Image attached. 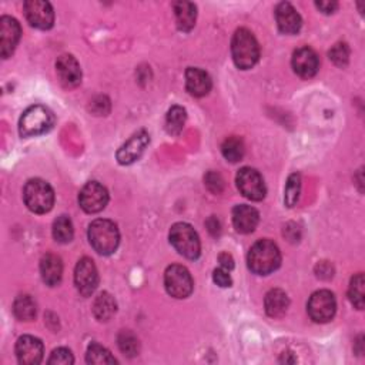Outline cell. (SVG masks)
<instances>
[{
  "label": "cell",
  "instance_id": "8992f818",
  "mask_svg": "<svg viewBox=\"0 0 365 365\" xmlns=\"http://www.w3.org/2000/svg\"><path fill=\"white\" fill-rule=\"evenodd\" d=\"M172 245L186 258L196 260L200 255V238L196 230L187 223H176L170 230Z\"/></svg>",
  "mask_w": 365,
  "mask_h": 365
},
{
  "label": "cell",
  "instance_id": "d6986e66",
  "mask_svg": "<svg viewBox=\"0 0 365 365\" xmlns=\"http://www.w3.org/2000/svg\"><path fill=\"white\" fill-rule=\"evenodd\" d=\"M212 77L198 68H188L186 70V87L194 97H204L212 90Z\"/></svg>",
  "mask_w": 365,
  "mask_h": 365
},
{
  "label": "cell",
  "instance_id": "f546056e",
  "mask_svg": "<svg viewBox=\"0 0 365 365\" xmlns=\"http://www.w3.org/2000/svg\"><path fill=\"white\" fill-rule=\"evenodd\" d=\"M117 344H119V348L120 351L133 358L136 355H139L140 352V342H139V338L129 330H123L119 337H117Z\"/></svg>",
  "mask_w": 365,
  "mask_h": 365
},
{
  "label": "cell",
  "instance_id": "83f0119b",
  "mask_svg": "<svg viewBox=\"0 0 365 365\" xmlns=\"http://www.w3.org/2000/svg\"><path fill=\"white\" fill-rule=\"evenodd\" d=\"M73 224L68 216H60L53 223V237L60 244H68L73 240Z\"/></svg>",
  "mask_w": 365,
  "mask_h": 365
},
{
  "label": "cell",
  "instance_id": "e575fe53",
  "mask_svg": "<svg viewBox=\"0 0 365 365\" xmlns=\"http://www.w3.org/2000/svg\"><path fill=\"white\" fill-rule=\"evenodd\" d=\"M75 362V358L72 352L66 348H58L51 352L49 358V364H58V365H70Z\"/></svg>",
  "mask_w": 365,
  "mask_h": 365
},
{
  "label": "cell",
  "instance_id": "e0dca14e",
  "mask_svg": "<svg viewBox=\"0 0 365 365\" xmlns=\"http://www.w3.org/2000/svg\"><path fill=\"white\" fill-rule=\"evenodd\" d=\"M56 72L63 87L73 89L82 82V69L72 55H62L56 62Z\"/></svg>",
  "mask_w": 365,
  "mask_h": 365
},
{
  "label": "cell",
  "instance_id": "7402d4cb",
  "mask_svg": "<svg viewBox=\"0 0 365 365\" xmlns=\"http://www.w3.org/2000/svg\"><path fill=\"white\" fill-rule=\"evenodd\" d=\"M290 305L288 295L283 290H271L267 293L266 300H264V307L267 316L271 319H281Z\"/></svg>",
  "mask_w": 365,
  "mask_h": 365
},
{
  "label": "cell",
  "instance_id": "30bf717a",
  "mask_svg": "<svg viewBox=\"0 0 365 365\" xmlns=\"http://www.w3.org/2000/svg\"><path fill=\"white\" fill-rule=\"evenodd\" d=\"M79 203L86 213L94 214L106 208L109 203V193L106 187H103L100 183L90 181L82 188Z\"/></svg>",
  "mask_w": 365,
  "mask_h": 365
},
{
  "label": "cell",
  "instance_id": "d4e9b609",
  "mask_svg": "<svg viewBox=\"0 0 365 365\" xmlns=\"http://www.w3.org/2000/svg\"><path fill=\"white\" fill-rule=\"evenodd\" d=\"M36 302L30 295H19L13 302V312L20 321H32L36 317Z\"/></svg>",
  "mask_w": 365,
  "mask_h": 365
},
{
  "label": "cell",
  "instance_id": "2e32d148",
  "mask_svg": "<svg viewBox=\"0 0 365 365\" xmlns=\"http://www.w3.org/2000/svg\"><path fill=\"white\" fill-rule=\"evenodd\" d=\"M16 357L23 365H37L43 359V342L32 335H23L16 342Z\"/></svg>",
  "mask_w": 365,
  "mask_h": 365
},
{
  "label": "cell",
  "instance_id": "8d00e7d4",
  "mask_svg": "<svg viewBox=\"0 0 365 365\" xmlns=\"http://www.w3.org/2000/svg\"><path fill=\"white\" fill-rule=\"evenodd\" d=\"M219 262H220L222 269H224L227 271H231L234 269V258L229 252H222L219 255Z\"/></svg>",
  "mask_w": 365,
  "mask_h": 365
},
{
  "label": "cell",
  "instance_id": "44dd1931",
  "mask_svg": "<svg viewBox=\"0 0 365 365\" xmlns=\"http://www.w3.org/2000/svg\"><path fill=\"white\" fill-rule=\"evenodd\" d=\"M40 274H41L43 281L49 287L58 286L63 276L62 260L58 255L50 254V252L43 255L41 262H40Z\"/></svg>",
  "mask_w": 365,
  "mask_h": 365
},
{
  "label": "cell",
  "instance_id": "484cf974",
  "mask_svg": "<svg viewBox=\"0 0 365 365\" xmlns=\"http://www.w3.org/2000/svg\"><path fill=\"white\" fill-rule=\"evenodd\" d=\"M222 153L227 162L237 163L244 158V153H245L244 141L237 136H231L224 140L222 146Z\"/></svg>",
  "mask_w": 365,
  "mask_h": 365
},
{
  "label": "cell",
  "instance_id": "f35d334b",
  "mask_svg": "<svg viewBox=\"0 0 365 365\" xmlns=\"http://www.w3.org/2000/svg\"><path fill=\"white\" fill-rule=\"evenodd\" d=\"M316 6L323 12V13H334L338 9V4L337 2H317Z\"/></svg>",
  "mask_w": 365,
  "mask_h": 365
},
{
  "label": "cell",
  "instance_id": "5bb4252c",
  "mask_svg": "<svg viewBox=\"0 0 365 365\" xmlns=\"http://www.w3.org/2000/svg\"><path fill=\"white\" fill-rule=\"evenodd\" d=\"M22 29L16 19L4 16L0 19V55L6 60L9 59L20 40Z\"/></svg>",
  "mask_w": 365,
  "mask_h": 365
},
{
  "label": "cell",
  "instance_id": "8fae6325",
  "mask_svg": "<svg viewBox=\"0 0 365 365\" xmlns=\"http://www.w3.org/2000/svg\"><path fill=\"white\" fill-rule=\"evenodd\" d=\"M25 15L27 22L40 30H47L55 23V12L49 2L27 0L25 2Z\"/></svg>",
  "mask_w": 365,
  "mask_h": 365
},
{
  "label": "cell",
  "instance_id": "f1b7e54d",
  "mask_svg": "<svg viewBox=\"0 0 365 365\" xmlns=\"http://www.w3.org/2000/svg\"><path fill=\"white\" fill-rule=\"evenodd\" d=\"M86 361L89 364H97V365H101V364H116L117 362V359L110 354V351L108 348H104L103 345L96 344V342L91 344L87 348Z\"/></svg>",
  "mask_w": 365,
  "mask_h": 365
},
{
  "label": "cell",
  "instance_id": "ffe728a7",
  "mask_svg": "<svg viewBox=\"0 0 365 365\" xmlns=\"http://www.w3.org/2000/svg\"><path fill=\"white\" fill-rule=\"evenodd\" d=\"M260 222V214L254 207L241 204L236 205L233 210V224L234 229L241 234L252 233Z\"/></svg>",
  "mask_w": 365,
  "mask_h": 365
},
{
  "label": "cell",
  "instance_id": "5b68a950",
  "mask_svg": "<svg viewBox=\"0 0 365 365\" xmlns=\"http://www.w3.org/2000/svg\"><path fill=\"white\" fill-rule=\"evenodd\" d=\"M23 198H25V204L27 205L30 212L36 214H44L53 208L55 191L50 187L49 183L40 179H33L29 180L27 184L25 186Z\"/></svg>",
  "mask_w": 365,
  "mask_h": 365
},
{
  "label": "cell",
  "instance_id": "4fadbf2b",
  "mask_svg": "<svg viewBox=\"0 0 365 365\" xmlns=\"http://www.w3.org/2000/svg\"><path fill=\"white\" fill-rule=\"evenodd\" d=\"M150 143V136L146 130H140L136 134H133L119 150H117V162L123 166H129L133 165L134 162H137L141 154L144 153L146 147Z\"/></svg>",
  "mask_w": 365,
  "mask_h": 365
},
{
  "label": "cell",
  "instance_id": "d590c367",
  "mask_svg": "<svg viewBox=\"0 0 365 365\" xmlns=\"http://www.w3.org/2000/svg\"><path fill=\"white\" fill-rule=\"evenodd\" d=\"M213 280H214V283H216L219 287H223V288L231 287V284H233L229 271L224 270V269H217V270H214V273H213Z\"/></svg>",
  "mask_w": 365,
  "mask_h": 365
},
{
  "label": "cell",
  "instance_id": "3957f363",
  "mask_svg": "<svg viewBox=\"0 0 365 365\" xmlns=\"http://www.w3.org/2000/svg\"><path fill=\"white\" fill-rule=\"evenodd\" d=\"M89 241L98 254L110 255L117 250L120 243L119 229L110 220H94L89 226Z\"/></svg>",
  "mask_w": 365,
  "mask_h": 365
},
{
  "label": "cell",
  "instance_id": "ba28073f",
  "mask_svg": "<svg viewBox=\"0 0 365 365\" xmlns=\"http://www.w3.org/2000/svg\"><path fill=\"white\" fill-rule=\"evenodd\" d=\"M165 286L167 293L179 300L187 298L193 293V278L190 271L179 264H173L166 270Z\"/></svg>",
  "mask_w": 365,
  "mask_h": 365
},
{
  "label": "cell",
  "instance_id": "7a4b0ae2",
  "mask_svg": "<svg viewBox=\"0 0 365 365\" xmlns=\"http://www.w3.org/2000/svg\"><path fill=\"white\" fill-rule=\"evenodd\" d=\"M231 55L241 70L251 69L260 59V46L254 34L247 29H238L231 40Z\"/></svg>",
  "mask_w": 365,
  "mask_h": 365
},
{
  "label": "cell",
  "instance_id": "9c48e42d",
  "mask_svg": "<svg viewBox=\"0 0 365 365\" xmlns=\"http://www.w3.org/2000/svg\"><path fill=\"white\" fill-rule=\"evenodd\" d=\"M237 187L244 197L252 201H262L266 197L264 180L257 170L251 167H244L237 174Z\"/></svg>",
  "mask_w": 365,
  "mask_h": 365
},
{
  "label": "cell",
  "instance_id": "d6a6232c",
  "mask_svg": "<svg viewBox=\"0 0 365 365\" xmlns=\"http://www.w3.org/2000/svg\"><path fill=\"white\" fill-rule=\"evenodd\" d=\"M330 60L338 66V68H345L350 60V49L345 43H337L331 50H330Z\"/></svg>",
  "mask_w": 365,
  "mask_h": 365
},
{
  "label": "cell",
  "instance_id": "ab89813d",
  "mask_svg": "<svg viewBox=\"0 0 365 365\" xmlns=\"http://www.w3.org/2000/svg\"><path fill=\"white\" fill-rule=\"evenodd\" d=\"M207 226H208V230H210V233L213 236H217L220 233V223H219V220L214 216L207 222Z\"/></svg>",
  "mask_w": 365,
  "mask_h": 365
},
{
  "label": "cell",
  "instance_id": "cb8c5ba5",
  "mask_svg": "<svg viewBox=\"0 0 365 365\" xmlns=\"http://www.w3.org/2000/svg\"><path fill=\"white\" fill-rule=\"evenodd\" d=\"M117 311L116 300L109 293H101L93 304V314L98 321H109Z\"/></svg>",
  "mask_w": 365,
  "mask_h": 365
},
{
  "label": "cell",
  "instance_id": "9a60e30c",
  "mask_svg": "<svg viewBox=\"0 0 365 365\" xmlns=\"http://www.w3.org/2000/svg\"><path fill=\"white\" fill-rule=\"evenodd\" d=\"M291 65L297 76H300L301 79H311L312 76L317 75L320 69V59L314 50L305 46L294 51Z\"/></svg>",
  "mask_w": 365,
  "mask_h": 365
},
{
  "label": "cell",
  "instance_id": "74e56055",
  "mask_svg": "<svg viewBox=\"0 0 365 365\" xmlns=\"http://www.w3.org/2000/svg\"><path fill=\"white\" fill-rule=\"evenodd\" d=\"M317 276L320 278H331L333 277V267L326 262L320 263L317 266Z\"/></svg>",
  "mask_w": 365,
  "mask_h": 365
},
{
  "label": "cell",
  "instance_id": "4dcf8cb0",
  "mask_svg": "<svg viewBox=\"0 0 365 365\" xmlns=\"http://www.w3.org/2000/svg\"><path fill=\"white\" fill-rule=\"evenodd\" d=\"M364 276L361 273L355 274L352 278H351V283H350V288H348V297H350V301L352 302V305L358 309H362L364 308Z\"/></svg>",
  "mask_w": 365,
  "mask_h": 365
},
{
  "label": "cell",
  "instance_id": "7c38bea8",
  "mask_svg": "<svg viewBox=\"0 0 365 365\" xmlns=\"http://www.w3.org/2000/svg\"><path fill=\"white\" fill-rule=\"evenodd\" d=\"M75 284L83 297L91 295L98 286V273L93 260L84 257L79 260L75 270Z\"/></svg>",
  "mask_w": 365,
  "mask_h": 365
},
{
  "label": "cell",
  "instance_id": "603a6c76",
  "mask_svg": "<svg viewBox=\"0 0 365 365\" xmlns=\"http://www.w3.org/2000/svg\"><path fill=\"white\" fill-rule=\"evenodd\" d=\"M177 27L181 32H190L196 26L197 8L190 2H176L173 5Z\"/></svg>",
  "mask_w": 365,
  "mask_h": 365
},
{
  "label": "cell",
  "instance_id": "836d02e7",
  "mask_svg": "<svg viewBox=\"0 0 365 365\" xmlns=\"http://www.w3.org/2000/svg\"><path fill=\"white\" fill-rule=\"evenodd\" d=\"M204 181H205L207 188L210 190L212 193H214V194L223 193L224 186H226V184H224V179H223L222 174L217 173V172H208V173L205 174V177H204Z\"/></svg>",
  "mask_w": 365,
  "mask_h": 365
},
{
  "label": "cell",
  "instance_id": "277c9868",
  "mask_svg": "<svg viewBox=\"0 0 365 365\" xmlns=\"http://www.w3.org/2000/svg\"><path fill=\"white\" fill-rule=\"evenodd\" d=\"M55 126V115L50 109L36 104L29 108L19 122V133L22 137H36L50 132Z\"/></svg>",
  "mask_w": 365,
  "mask_h": 365
},
{
  "label": "cell",
  "instance_id": "52a82bcc",
  "mask_svg": "<svg viewBox=\"0 0 365 365\" xmlns=\"http://www.w3.org/2000/svg\"><path fill=\"white\" fill-rule=\"evenodd\" d=\"M308 314L312 321L324 324L334 319L337 311V301L331 291L328 290H320L316 291L309 297L308 305Z\"/></svg>",
  "mask_w": 365,
  "mask_h": 365
},
{
  "label": "cell",
  "instance_id": "1f68e13d",
  "mask_svg": "<svg viewBox=\"0 0 365 365\" xmlns=\"http://www.w3.org/2000/svg\"><path fill=\"white\" fill-rule=\"evenodd\" d=\"M300 191H301V177L300 174L294 173L288 177L287 184H286V191H284V201L287 207H294L298 203L300 198Z\"/></svg>",
  "mask_w": 365,
  "mask_h": 365
},
{
  "label": "cell",
  "instance_id": "4316f807",
  "mask_svg": "<svg viewBox=\"0 0 365 365\" xmlns=\"http://www.w3.org/2000/svg\"><path fill=\"white\" fill-rule=\"evenodd\" d=\"M187 120V113L186 109L180 106H173L166 117V129L172 136H179L186 124Z\"/></svg>",
  "mask_w": 365,
  "mask_h": 365
},
{
  "label": "cell",
  "instance_id": "ac0fdd59",
  "mask_svg": "<svg viewBox=\"0 0 365 365\" xmlns=\"http://www.w3.org/2000/svg\"><path fill=\"white\" fill-rule=\"evenodd\" d=\"M276 20L278 29L284 34H295L302 26L301 16L293 8V5L283 2L276 8Z\"/></svg>",
  "mask_w": 365,
  "mask_h": 365
},
{
  "label": "cell",
  "instance_id": "6da1fadb",
  "mask_svg": "<svg viewBox=\"0 0 365 365\" xmlns=\"http://www.w3.org/2000/svg\"><path fill=\"white\" fill-rule=\"evenodd\" d=\"M247 264L254 274H271L281 264V252L276 243L270 240H260L250 248Z\"/></svg>",
  "mask_w": 365,
  "mask_h": 365
}]
</instances>
